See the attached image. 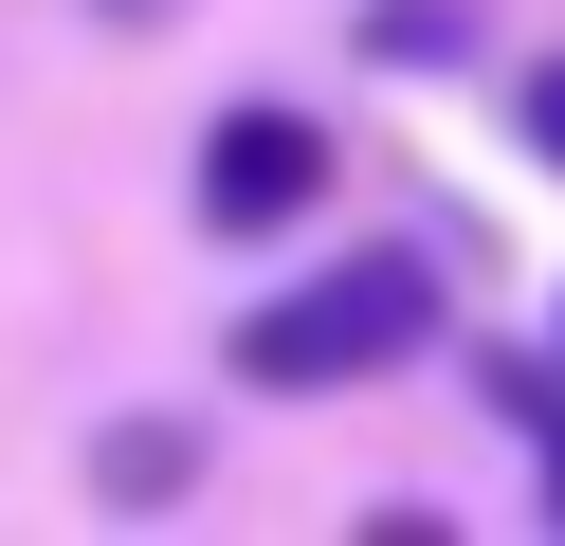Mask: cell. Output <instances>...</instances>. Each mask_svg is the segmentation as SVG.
<instances>
[{
  "label": "cell",
  "instance_id": "6",
  "mask_svg": "<svg viewBox=\"0 0 565 546\" xmlns=\"http://www.w3.org/2000/svg\"><path fill=\"white\" fill-rule=\"evenodd\" d=\"M529 456H547V528H565V437H529Z\"/></svg>",
  "mask_w": 565,
  "mask_h": 546
},
{
  "label": "cell",
  "instance_id": "8",
  "mask_svg": "<svg viewBox=\"0 0 565 546\" xmlns=\"http://www.w3.org/2000/svg\"><path fill=\"white\" fill-rule=\"evenodd\" d=\"M547 346H565V291H547Z\"/></svg>",
  "mask_w": 565,
  "mask_h": 546
},
{
  "label": "cell",
  "instance_id": "1",
  "mask_svg": "<svg viewBox=\"0 0 565 546\" xmlns=\"http://www.w3.org/2000/svg\"><path fill=\"white\" fill-rule=\"evenodd\" d=\"M438 346H456L438 237H347V255H310L292 291H256V310L220 328V364L256 400H347V383H402V364H438Z\"/></svg>",
  "mask_w": 565,
  "mask_h": 546
},
{
  "label": "cell",
  "instance_id": "5",
  "mask_svg": "<svg viewBox=\"0 0 565 546\" xmlns=\"http://www.w3.org/2000/svg\"><path fill=\"white\" fill-rule=\"evenodd\" d=\"M511 146L565 182V55H529V73H511Z\"/></svg>",
  "mask_w": 565,
  "mask_h": 546
},
{
  "label": "cell",
  "instance_id": "2",
  "mask_svg": "<svg viewBox=\"0 0 565 546\" xmlns=\"http://www.w3.org/2000/svg\"><path fill=\"white\" fill-rule=\"evenodd\" d=\"M329 182H347L329 109H292V92H237L220 128H201V182H183V218H201L220 255H274V237H310V218H329Z\"/></svg>",
  "mask_w": 565,
  "mask_h": 546
},
{
  "label": "cell",
  "instance_id": "3",
  "mask_svg": "<svg viewBox=\"0 0 565 546\" xmlns=\"http://www.w3.org/2000/svg\"><path fill=\"white\" fill-rule=\"evenodd\" d=\"M183 492H201V419H164V400H147V419L92 437V510H128V528H147V510H183Z\"/></svg>",
  "mask_w": 565,
  "mask_h": 546
},
{
  "label": "cell",
  "instance_id": "4",
  "mask_svg": "<svg viewBox=\"0 0 565 546\" xmlns=\"http://www.w3.org/2000/svg\"><path fill=\"white\" fill-rule=\"evenodd\" d=\"M347 36H365V73H475V55H492L475 0H365Z\"/></svg>",
  "mask_w": 565,
  "mask_h": 546
},
{
  "label": "cell",
  "instance_id": "7",
  "mask_svg": "<svg viewBox=\"0 0 565 546\" xmlns=\"http://www.w3.org/2000/svg\"><path fill=\"white\" fill-rule=\"evenodd\" d=\"M92 19H164V0H92Z\"/></svg>",
  "mask_w": 565,
  "mask_h": 546
}]
</instances>
